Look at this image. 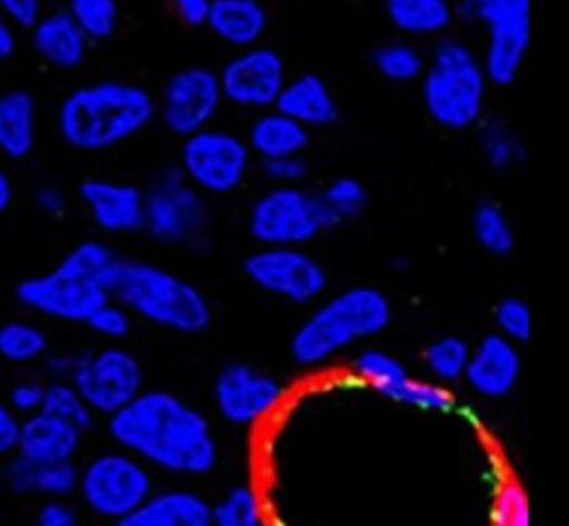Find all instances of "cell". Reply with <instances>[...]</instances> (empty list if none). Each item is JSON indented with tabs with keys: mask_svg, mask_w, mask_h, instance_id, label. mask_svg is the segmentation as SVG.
Returning <instances> with one entry per match:
<instances>
[{
	"mask_svg": "<svg viewBox=\"0 0 569 526\" xmlns=\"http://www.w3.org/2000/svg\"><path fill=\"white\" fill-rule=\"evenodd\" d=\"M495 322L498 333L516 345H525L531 338L532 315L528 302L518 296H506L495 306Z\"/></svg>",
	"mask_w": 569,
	"mask_h": 526,
	"instance_id": "obj_38",
	"label": "cell"
},
{
	"mask_svg": "<svg viewBox=\"0 0 569 526\" xmlns=\"http://www.w3.org/2000/svg\"><path fill=\"white\" fill-rule=\"evenodd\" d=\"M122 256L111 246L86 239L41 275L22 279L14 289L19 305L52 321L84 325L111 299V282Z\"/></svg>",
	"mask_w": 569,
	"mask_h": 526,
	"instance_id": "obj_3",
	"label": "cell"
},
{
	"mask_svg": "<svg viewBox=\"0 0 569 526\" xmlns=\"http://www.w3.org/2000/svg\"><path fill=\"white\" fill-rule=\"evenodd\" d=\"M391 321L392 305L381 289L352 286L322 302L296 329L292 359L305 368L322 365L355 343L378 336Z\"/></svg>",
	"mask_w": 569,
	"mask_h": 526,
	"instance_id": "obj_6",
	"label": "cell"
},
{
	"mask_svg": "<svg viewBox=\"0 0 569 526\" xmlns=\"http://www.w3.org/2000/svg\"><path fill=\"white\" fill-rule=\"evenodd\" d=\"M471 346L461 336L446 335L429 343L425 365L438 381H458L465 376Z\"/></svg>",
	"mask_w": 569,
	"mask_h": 526,
	"instance_id": "obj_36",
	"label": "cell"
},
{
	"mask_svg": "<svg viewBox=\"0 0 569 526\" xmlns=\"http://www.w3.org/2000/svg\"><path fill=\"white\" fill-rule=\"evenodd\" d=\"M482 159L495 171L506 172L526 161L525 142L501 116H488L476 126Z\"/></svg>",
	"mask_w": 569,
	"mask_h": 526,
	"instance_id": "obj_29",
	"label": "cell"
},
{
	"mask_svg": "<svg viewBox=\"0 0 569 526\" xmlns=\"http://www.w3.org/2000/svg\"><path fill=\"white\" fill-rule=\"evenodd\" d=\"M319 198L336 225L358 218L368 208L369 202L365 185L352 176H339L332 179L325 191L319 192Z\"/></svg>",
	"mask_w": 569,
	"mask_h": 526,
	"instance_id": "obj_37",
	"label": "cell"
},
{
	"mask_svg": "<svg viewBox=\"0 0 569 526\" xmlns=\"http://www.w3.org/2000/svg\"><path fill=\"white\" fill-rule=\"evenodd\" d=\"M386 18L406 38H442L456 19L451 0H381Z\"/></svg>",
	"mask_w": 569,
	"mask_h": 526,
	"instance_id": "obj_28",
	"label": "cell"
},
{
	"mask_svg": "<svg viewBox=\"0 0 569 526\" xmlns=\"http://www.w3.org/2000/svg\"><path fill=\"white\" fill-rule=\"evenodd\" d=\"M0 11L18 28L29 29L44 12V0H0Z\"/></svg>",
	"mask_w": 569,
	"mask_h": 526,
	"instance_id": "obj_46",
	"label": "cell"
},
{
	"mask_svg": "<svg viewBox=\"0 0 569 526\" xmlns=\"http://www.w3.org/2000/svg\"><path fill=\"white\" fill-rule=\"evenodd\" d=\"M226 105L218 71L206 66L179 69L156 99V118L184 139L212 126Z\"/></svg>",
	"mask_w": 569,
	"mask_h": 526,
	"instance_id": "obj_14",
	"label": "cell"
},
{
	"mask_svg": "<svg viewBox=\"0 0 569 526\" xmlns=\"http://www.w3.org/2000/svg\"><path fill=\"white\" fill-rule=\"evenodd\" d=\"M426 59L428 56L408 39L381 42L369 56L376 75L386 82L398 86L418 82L425 72Z\"/></svg>",
	"mask_w": 569,
	"mask_h": 526,
	"instance_id": "obj_30",
	"label": "cell"
},
{
	"mask_svg": "<svg viewBox=\"0 0 569 526\" xmlns=\"http://www.w3.org/2000/svg\"><path fill=\"white\" fill-rule=\"evenodd\" d=\"M262 175L272 186H298L305 181L309 172L308 162L302 156H286V158L261 161Z\"/></svg>",
	"mask_w": 569,
	"mask_h": 526,
	"instance_id": "obj_42",
	"label": "cell"
},
{
	"mask_svg": "<svg viewBox=\"0 0 569 526\" xmlns=\"http://www.w3.org/2000/svg\"><path fill=\"white\" fill-rule=\"evenodd\" d=\"M218 75L228 105L258 112L274 108L289 78L281 52L262 42L236 51Z\"/></svg>",
	"mask_w": 569,
	"mask_h": 526,
	"instance_id": "obj_15",
	"label": "cell"
},
{
	"mask_svg": "<svg viewBox=\"0 0 569 526\" xmlns=\"http://www.w3.org/2000/svg\"><path fill=\"white\" fill-rule=\"evenodd\" d=\"M246 141L252 155L258 156L261 161H268L305 155L311 142V131L279 109L271 108L258 112L252 119Z\"/></svg>",
	"mask_w": 569,
	"mask_h": 526,
	"instance_id": "obj_27",
	"label": "cell"
},
{
	"mask_svg": "<svg viewBox=\"0 0 569 526\" xmlns=\"http://www.w3.org/2000/svg\"><path fill=\"white\" fill-rule=\"evenodd\" d=\"M252 158L241 135L209 126L182 139L178 168L202 195L228 196L244 185Z\"/></svg>",
	"mask_w": 569,
	"mask_h": 526,
	"instance_id": "obj_11",
	"label": "cell"
},
{
	"mask_svg": "<svg viewBox=\"0 0 569 526\" xmlns=\"http://www.w3.org/2000/svg\"><path fill=\"white\" fill-rule=\"evenodd\" d=\"M21 418L0 398V462L16 455Z\"/></svg>",
	"mask_w": 569,
	"mask_h": 526,
	"instance_id": "obj_45",
	"label": "cell"
},
{
	"mask_svg": "<svg viewBox=\"0 0 569 526\" xmlns=\"http://www.w3.org/2000/svg\"><path fill=\"white\" fill-rule=\"evenodd\" d=\"M471 228L476 242L488 255L505 258L515 249V229L505 209L496 202L482 201L476 206L471 216Z\"/></svg>",
	"mask_w": 569,
	"mask_h": 526,
	"instance_id": "obj_32",
	"label": "cell"
},
{
	"mask_svg": "<svg viewBox=\"0 0 569 526\" xmlns=\"http://www.w3.org/2000/svg\"><path fill=\"white\" fill-rule=\"evenodd\" d=\"M42 411L51 413V415L71 423L86 435L92 431L99 419L81 391L71 381H61V379L46 381Z\"/></svg>",
	"mask_w": 569,
	"mask_h": 526,
	"instance_id": "obj_33",
	"label": "cell"
},
{
	"mask_svg": "<svg viewBox=\"0 0 569 526\" xmlns=\"http://www.w3.org/2000/svg\"><path fill=\"white\" fill-rule=\"evenodd\" d=\"M176 18L188 28H206L212 0H171Z\"/></svg>",
	"mask_w": 569,
	"mask_h": 526,
	"instance_id": "obj_47",
	"label": "cell"
},
{
	"mask_svg": "<svg viewBox=\"0 0 569 526\" xmlns=\"http://www.w3.org/2000/svg\"><path fill=\"white\" fill-rule=\"evenodd\" d=\"M79 355L81 351H49L41 361L49 381L51 379L71 381L72 375L78 368Z\"/></svg>",
	"mask_w": 569,
	"mask_h": 526,
	"instance_id": "obj_48",
	"label": "cell"
},
{
	"mask_svg": "<svg viewBox=\"0 0 569 526\" xmlns=\"http://www.w3.org/2000/svg\"><path fill=\"white\" fill-rule=\"evenodd\" d=\"M38 142V101L26 89L0 95V156L24 161Z\"/></svg>",
	"mask_w": 569,
	"mask_h": 526,
	"instance_id": "obj_26",
	"label": "cell"
},
{
	"mask_svg": "<svg viewBox=\"0 0 569 526\" xmlns=\"http://www.w3.org/2000/svg\"><path fill=\"white\" fill-rule=\"evenodd\" d=\"M535 0H461L456 18L485 32L481 54L486 76L495 88H509L525 69L532 42Z\"/></svg>",
	"mask_w": 569,
	"mask_h": 526,
	"instance_id": "obj_7",
	"label": "cell"
},
{
	"mask_svg": "<svg viewBox=\"0 0 569 526\" xmlns=\"http://www.w3.org/2000/svg\"><path fill=\"white\" fill-rule=\"evenodd\" d=\"M132 322L134 316L116 299H108L102 302L88 319L84 326H88L89 331L98 338L104 339L108 343H119L128 338L129 333L132 331Z\"/></svg>",
	"mask_w": 569,
	"mask_h": 526,
	"instance_id": "obj_39",
	"label": "cell"
},
{
	"mask_svg": "<svg viewBox=\"0 0 569 526\" xmlns=\"http://www.w3.org/2000/svg\"><path fill=\"white\" fill-rule=\"evenodd\" d=\"M521 369L522 358L518 345L505 338L501 333H491L471 348L462 378L476 395L501 399L516 388Z\"/></svg>",
	"mask_w": 569,
	"mask_h": 526,
	"instance_id": "obj_19",
	"label": "cell"
},
{
	"mask_svg": "<svg viewBox=\"0 0 569 526\" xmlns=\"http://www.w3.org/2000/svg\"><path fill=\"white\" fill-rule=\"evenodd\" d=\"M79 466L76 462L34 463L21 455L4 459L0 479L16 496L71 498L78 488Z\"/></svg>",
	"mask_w": 569,
	"mask_h": 526,
	"instance_id": "obj_22",
	"label": "cell"
},
{
	"mask_svg": "<svg viewBox=\"0 0 569 526\" xmlns=\"http://www.w3.org/2000/svg\"><path fill=\"white\" fill-rule=\"evenodd\" d=\"M419 95L432 125L469 131L482 121L491 88L481 56L458 38H439L426 59Z\"/></svg>",
	"mask_w": 569,
	"mask_h": 526,
	"instance_id": "obj_5",
	"label": "cell"
},
{
	"mask_svg": "<svg viewBox=\"0 0 569 526\" xmlns=\"http://www.w3.org/2000/svg\"><path fill=\"white\" fill-rule=\"evenodd\" d=\"M34 205L39 212L51 219L64 218L69 209L68 196L59 186L46 182L34 192Z\"/></svg>",
	"mask_w": 569,
	"mask_h": 526,
	"instance_id": "obj_44",
	"label": "cell"
},
{
	"mask_svg": "<svg viewBox=\"0 0 569 526\" xmlns=\"http://www.w3.org/2000/svg\"><path fill=\"white\" fill-rule=\"evenodd\" d=\"M154 488V472L138 456L114 445L79 466L76 495L91 515L122 526Z\"/></svg>",
	"mask_w": 569,
	"mask_h": 526,
	"instance_id": "obj_8",
	"label": "cell"
},
{
	"mask_svg": "<svg viewBox=\"0 0 569 526\" xmlns=\"http://www.w3.org/2000/svg\"><path fill=\"white\" fill-rule=\"evenodd\" d=\"M306 129H325L339 119V102L331 86L316 72H301L286 81L274 106Z\"/></svg>",
	"mask_w": 569,
	"mask_h": 526,
	"instance_id": "obj_23",
	"label": "cell"
},
{
	"mask_svg": "<svg viewBox=\"0 0 569 526\" xmlns=\"http://www.w3.org/2000/svg\"><path fill=\"white\" fill-rule=\"evenodd\" d=\"M66 11L89 42L111 39L121 19L118 0H68Z\"/></svg>",
	"mask_w": 569,
	"mask_h": 526,
	"instance_id": "obj_34",
	"label": "cell"
},
{
	"mask_svg": "<svg viewBox=\"0 0 569 526\" xmlns=\"http://www.w3.org/2000/svg\"><path fill=\"white\" fill-rule=\"evenodd\" d=\"M284 398L278 378L248 363H231L216 376L212 399L229 425L252 426L271 415Z\"/></svg>",
	"mask_w": 569,
	"mask_h": 526,
	"instance_id": "obj_16",
	"label": "cell"
},
{
	"mask_svg": "<svg viewBox=\"0 0 569 526\" xmlns=\"http://www.w3.org/2000/svg\"><path fill=\"white\" fill-rule=\"evenodd\" d=\"M264 519L261 498L252 486H232L212 505V525L259 526Z\"/></svg>",
	"mask_w": 569,
	"mask_h": 526,
	"instance_id": "obj_35",
	"label": "cell"
},
{
	"mask_svg": "<svg viewBox=\"0 0 569 526\" xmlns=\"http://www.w3.org/2000/svg\"><path fill=\"white\" fill-rule=\"evenodd\" d=\"M529 505L525 492L515 483L502 486L501 493L495 502V519L498 525L526 526L529 525Z\"/></svg>",
	"mask_w": 569,
	"mask_h": 526,
	"instance_id": "obj_41",
	"label": "cell"
},
{
	"mask_svg": "<svg viewBox=\"0 0 569 526\" xmlns=\"http://www.w3.org/2000/svg\"><path fill=\"white\" fill-rule=\"evenodd\" d=\"M79 199L99 231L128 236L144 228V189L128 181L89 178L79 186Z\"/></svg>",
	"mask_w": 569,
	"mask_h": 526,
	"instance_id": "obj_18",
	"label": "cell"
},
{
	"mask_svg": "<svg viewBox=\"0 0 569 526\" xmlns=\"http://www.w3.org/2000/svg\"><path fill=\"white\" fill-rule=\"evenodd\" d=\"M109 438L152 472L204 476L219 462V445L208 416L176 393L144 388L106 418Z\"/></svg>",
	"mask_w": 569,
	"mask_h": 526,
	"instance_id": "obj_1",
	"label": "cell"
},
{
	"mask_svg": "<svg viewBox=\"0 0 569 526\" xmlns=\"http://www.w3.org/2000/svg\"><path fill=\"white\" fill-rule=\"evenodd\" d=\"M212 505L186 488H154L122 526H211Z\"/></svg>",
	"mask_w": 569,
	"mask_h": 526,
	"instance_id": "obj_24",
	"label": "cell"
},
{
	"mask_svg": "<svg viewBox=\"0 0 569 526\" xmlns=\"http://www.w3.org/2000/svg\"><path fill=\"white\" fill-rule=\"evenodd\" d=\"M111 298L136 319L178 333L199 335L212 322L204 292L164 266L121 258L111 282Z\"/></svg>",
	"mask_w": 569,
	"mask_h": 526,
	"instance_id": "obj_4",
	"label": "cell"
},
{
	"mask_svg": "<svg viewBox=\"0 0 569 526\" xmlns=\"http://www.w3.org/2000/svg\"><path fill=\"white\" fill-rule=\"evenodd\" d=\"M71 383L99 418H109L144 389V369L134 353L109 343L94 351H81Z\"/></svg>",
	"mask_w": 569,
	"mask_h": 526,
	"instance_id": "obj_12",
	"label": "cell"
},
{
	"mask_svg": "<svg viewBox=\"0 0 569 526\" xmlns=\"http://www.w3.org/2000/svg\"><path fill=\"white\" fill-rule=\"evenodd\" d=\"M319 195L298 186H272L252 201L248 231L261 246H306L336 228Z\"/></svg>",
	"mask_w": 569,
	"mask_h": 526,
	"instance_id": "obj_9",
	"label": "cell"
},
{
	"mask_svg": "<svg viewBox=\"0 0 569 526\" xmlns=\"http://www.w3.org/2000/svg\"><path fill=\"white\" fill-rule=\"evenodd\" d=\"M18 49V26L0 11V62L8 61Z\"/></svg>",
	"mask_w": 569,
	"mask_h": 526,
	"instance_id": "obj_49",
	"label": "cell"
},
{
	"mask_svg": "<svg viewBox=\"0 0 569 526\" xmlns=\"http://www.w3.org/2000/svg\"><path fill=\"white\" fill-rule=\"evenodd\" d=\"M39 526H78L81 522L78 506L71 498H46L36 512Z\"/></svg>",
	"mask_w": 569,
	"mask_h": 526,
	"instance_id": "obj_43",
	"label": "cell"
},
{
	"mask_svg": "<svg viewBox=\"0 0 569 526\" xmlns=\"http://www.w3.org/2000/svg\"><path fill=\"white\" fill-rule=\"evenodd\" d=\"M211 226L206 195L191 185L178 166L164 169L144 191V228L166 246H196Z\"/></svg>",
	"mask_w": 569,
	"mask_h": 526,
	"instance_id": "obj_10",
	"label": "cell"
},
{
	"mask_svg": "<svg viewBox=\"0 0 569 526\" xmlns=\"http://www.w3.org/2000/svg\"><path fill=\"white\" fill-rule=\"evenodd\" d=\"M206 28L236 51L252 48L268 32V9L261 0H212Z\"/></svg>",
	"mask_w": 569,
	"mask_h": 526,
	"instance_id": "obj_25",
	"label": "cell"
},
{
	"mask_svg": "<svg viewBox=\"0 0 569 526\" xmlns=\"http://www.w3.org/2000/svg\"><path fill=\"white\" fill-rule=\"evenodd\" d=\"M156 119V98L136 82L102 79L64 96L56 125L69 148L104 152L131 141Z\"/></svg>",
	"mask_w": 569,
	"mask_h": 526,
	"instance_id": "obj_2",
	"label": "cell"
},
{
	"mask_svg": "<svg viewBox=\"0 0 569 526\" xmlns=\"http://www.w3.org/2000/svg\"><path fill=\"white\" fill-rule=\"evenodd\" d=\"M14 182L8 169L0 165V215H4L14 202Z\"/></svg>",
	"mask_w": 569,
	"mask_h": 526,
	"instance_id": "obj_50",
	"label": "cell"
},
{
	"mask_svg": "<svg viewBox=\"0 0 569 526\" xmlns=\"http://www.w3.org/2000/svg\"><path fill=\"white\" fill-rule=\"evenodd\" d=\"M46 383L34 378L19 379L9 386L4 403L19 416L28 418L42 409L44 405Z\"/></svg>",
	"mask_w": 569,
	"mask_h": 526,
	"instance_id": "obj_40",
	"label": "cell"
},
{
	"mask_svg": "<svg viewBox=\"0 0 569 526\" xmlns=\"http://www.w3.org/2000/svg\"><path fill=\"white\" fill-rule=\"evenodd\" d=\"M29 31L36 56L48 68L66 72L84 64L91 42L66 9L42 12Z\"/></svg>",
	"mask_w": 569,
	"mask_h": 526,
	"instance_id": "obj_21",
	"label": "cell"
},
{
	"mask_svg": "<svg viewBox=\"0 0 569 526\" xmlns=\"http://www.w3.org/2000/svg\"><path fill=\"white\" fill-rule=\"evenodd\" d=\"M86 433L48 411L21 419L16 455L34 463L76 462Z\"/></svg>",
	"mask_w": 569,
	"mask_h": 526,
	"instance_id": "obj_20",
	"label": "cell"
},
{
	"mask_svg": "<svg viewBox=\"0 0 569 526\" xmlns=\"http://www.w3.org/2000/svg\"><path fill=\"white\" fill-rule=\"evenodd\" d=\"M51 351L49 336L38 322L16 318L0 325V361L11 366H32Z\"/></svg>",
	"mask_w": 569,
	"mask_h": 526,
	"instance_id": "obj_31",
	"label": "cell"
},
{
	"mask_svg": "<svg viewBox=\"0 0 569 526\" xmlns=\"http://www.w3.org/2000/svg\"><path fill=\"white\" fill-rule=\"evenodd\" d=\"M0 523H2V513H0Z\"/></svg>",
	"mask_w": 569,
	"mask_h": 526,
	"instance_id": "obj_51",
	"label": "cell"
},
{
	"mask_svg": "<svg viewBox=\"0 0 569 526\" xmlns=\"http://www.w3.org/2000/svg\"><path fill=\"white\" fill-rule=\"evenodd\" d=\"M355 371L375 391L398 405L421 411L449 413L455 395L446 386L409 375L396 356L381 349H368L356 358Z\"/></svg>",
	"mask_w": 569,
	"mask_h": 526,
	"instance_id": "obj_17",
	"label": "cell"
},
{
	"mask_svg": "<svg viewBox=\"0 0 569 526\" xmlns=\"http://www.w3.org/2000/svg\"><path fill=\"white\" fill-rule=\"evenodd\" d=\"M242 271L256 288L292 305L316 301L329 285L322 262L302 246H261L246 256Z\"/></svg>",
	"mask_w": 569,
	"mask_h": 526,
	"instance_id": "obj_13",
	"label": "cell"
}]
</instances>
